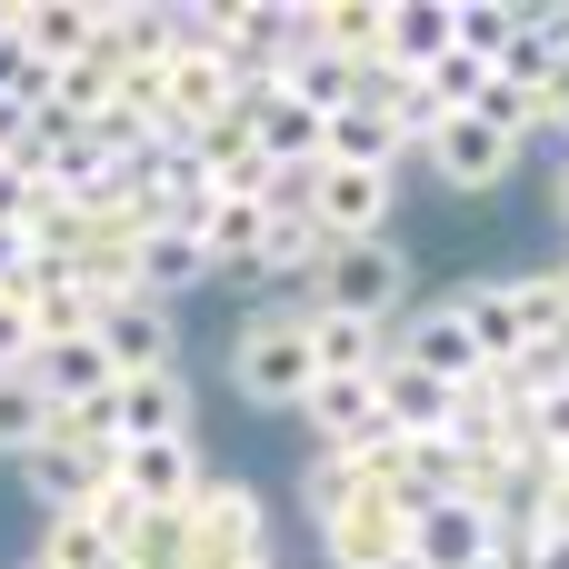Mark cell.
<instances>
[{
    "mask_svg": "<svg viewBox=\"0 0 569 569\" xmlns=\"http://www.w3.org/2000/svg\"><path fill=\"white\" fill-rule=\"evenodd\" d=\"M290 300H300V310H330V320H370V330H390V320H410L420 270H410L400 240H330L320 270H310Z\"/></svg>",
    "mask_w": 569,
    "mask_h": 569,
    "instance_id": "obj_1",
    "label": "cell"
},
{
    "mask_svg": "<svg viewBox=\"0 0 569 569\" xmlns=\"http://www.w3.org/2000/svg\"><path fill=\"white\" fill-rule=\"evenodd\" d=\"M230 400L240 410H300L310 400V330H300V300H250L230 320Z\"/></svg>",
    "mask_w": 569,
    "mask_h": 569,
    "instance_id": "obj_2",
    "label": "cell"
},
{
    "mask_svg": "<svg viewBox=\"0 0 569 569\" xmlns=\"http://www.w3.org/2000/svg\"><path fill=\"white\" fill-rule=\"evenodd\" d=\"M190 540H200V569H280V550H270V500L250 480H230V470L200 480Z\"/></svg>",
    "mask_w": 569,
    "mask_h": 569,
    "instance_id": "obj_3",
    "label": "cell"
},
{
    "mask_svg": "<svg viewBox=\"0 0 569 569\" xmlns=\"http://www.w3.org/2000/svg\"><path fill=\"white\" fill-rule=\"evenodd\" d=\"M390 210H400V170L310 160V230L320 240H390Z\"/></svg>",
    "mask_w": 569,
    "mask_h": 569,
    "instance_id": "obj_4",
    "label": "cell"
},
{
    "mask_svg": "<svg viewBox=\"0 0 569 569\" xmlns=\"http://www.w3.org/2000/svg\"><path fill=\"white\" fill-rule=\"evenodd\" d=\"M420 160H430V180H440V190L480 200V190H500V180L520 170V140H500L480 110H450V120H430V130H420Z\"/></svg>",
    "mask_w": 569,
    "mask_h": 569,
    "instance_id": "obj_5",
    "label": "cell"
},
{
    "mask_svg": "<svg viewBox=\"0 0 569 569\" xmlns=\"http://www.w3.org/2000/svg\"><path fill=\"white\" fill-rule=\"evenodd\" d=\"M90 340H100L110 380H150V370H180V310H160V300H110V310L90 320Z\"/></svg>",
    "mask_w": 569,
    "mask_h": 569,
    "instance_id": "obj_6",
    "label": "cell"
},
{
    "mask_svg": "<svg viewBox=\"0 0 569 569\" xmlns=\"http://www.w3.org/2000/svg\"><path fill=\"white\" fill-rule=\"evenodd\" d=\"M110 480H120L130 510H190L200 480H210V460H200V440H130L110 460Z\"/></svg>",
    "mask_w": 569,
    "mask_h": 569,
    "instance_id": "obj_7",
    "label": "cell"
},
{
    "mask_svg": "<svg viewBox=\"0 0 569 569\" xmlns=\"http://www.w3.org/2000/svg\"><path fill=\"white\" fill-rule=\"evenodd\" d=\"M300 420H310V450H340V460L390 450V420H380V390L370 380H310Z\"/></svg>",
    "mask_w": 569,
    "mask_h": 569,
    "instance_id": "obj_8",
    "label": "cell"
},
{
    "mask_svg": "<svg viewBox=\"0 0 569 569\" xmlns=\"http://www.w3.org/2000/svg\"><path fill=\"white\" fill-rule=\"evenodd\" d=\"M190 240H200L210 280H250V260H260V240H270L260 190H210V200L190 210Z\"/></svg>",
    "mask_w": 569,
    "mask_h": 569,
    "instance_id": "obj_9",
    "label": "cell"
},
{
    "mask_svg": "<svg viewBox=\"0 0 569 569\" xmlns=\"http://www.w3.org/2000/svg\"><path fill=\"white\" fill-rule=\"evenodd\" d=\"M390 360H410V370H430V380H450V390L480 380V350H470V330H460L450 300H420V320H390Z\"/></svg>",
    "mask_w": 569,
    "mask_h": 569,
    "instance_id": "obj_10",
    "label": "cell"
},
{
    "mask_svg": "<svg viewBox=\"0 0 569 569\" xmlns=\"http://www.w3.org/2000/svg\"><path fill=\"white\" fill-rule=\"evenodd\" d=\"M110 430L130 440H200L190 430V370H150V380H110Z\"/></svg>",
    "mask_w": 569,
    "mask_h": 569,
    "instance_id": "obj_11",
    "label": "cell"
},
{
    "mask_svg": "<svg viewBox=\"0 0 569 569\" xmlns=\"http://www.w3.org/2000/svg\"><path fill=\"white\" fill-rule=\"evenodd\" d=\"M110 460H120V450H80V440H60V430H50V440L20 460V480H30V500L60 520V510H90V500L110 490Z\"/></svg>",
    "mask_w": 569,
    "mask_h": 569,
    "instance_id": "obj_12",
    "label": "cell"
},
{
    "mask_svg": "<svg viewBox=\"0 0 569 569\" xmlns=\"http://www.w3.org/2000/svg\"><path fill=\"white\" fill-rule=\"evenodd\" d=\"M10 50L40 60V70H70V60L100 50V10H80V0H20L10 10Z\"/></svg>",
    "mask_w": 569,
    "mask_h": 569,
    "instance_id": "obj_13",
    "label": "cell"
},
{
    "mask_svg": "<svg viewBox=\"0 0 569 569\" xmlns=\"http://www.w3.org/2000/svg\"><path fill=\"white\" fill-rule=\"evenodd\" d=\"M380 420H390V440H450V420H460V390L450 380H430V370H410V360H380Z\"/></svg>",
    "mask_w": 569,
    "mask_h": 569,
    "instance_id": "obj_14",
    "label": "cell"
},
{
    "mask_svg": "<svg viewBox=\"0 0 569 569\" xmlns=\"http://www.w3.org/2000/svg\"><path fill=\"white\" fill-rule=\"evenodd\" d=\"M490 560H500V540L470 500H440L410 520V569H490Z\"/></svg>",
    "mask_w": 569,
    "mask_h": 569,
    "instance_id": "obj_15",
    "label": "cell"
},
{
    "mask_svg": "<svg viewBox=\"0 0 569 569\" xmlns=\"http://www.w3.org/2000/svg\"><path fill=\"white\" fill-rule=\"evenodd\" d=\"M320 160L400 170V160H410V120H400L390 100H350V110H330V130H320Z\"/></svg>",
    "mask_w": 569,
    "mask_h": 569,
    "instance_id": "obj_16",
    "label": "cell"
},
{
    "mask_svg": "<svg viewBox=\"0 0 569 569\" xmlns=\"http://www.w3.org/2000/svg\"><path fill=\"white\" fill-rule=\"evenodd\" d=\"M130 280H140V300H160V310H180L190 290H210V260H200L190 220H170V230H140V260H130Z\"/></svg>",
    "mask_w": 569,
    "mask_h": 569,
    "instance_id": "obj_17",
    "label": "cell"
},
{
    "mask_svg": "<svg viewBox=\"0 0 569 569\" xmlns=\"http://www.w3.org/2000/svg\"><path fill=\"white\" fill-rule=\"evenodd\" d=\"M300 510H310V530H330V520H350V510H390V500H380V470H370V460L310 450V460H300Z\"/></svg>",
    "mask_w": 569,
    "mask_h": 569,
    "instance_id": "obj_18",
    "label": "cell"
},
{
    "mask_svg": "<svg viewBox=\"0 0 569 569\" xmlns=\"http://www.w3.org/2000/svg\"><path fill=\"white\" fill-rule=\"evenodd\" d=\"M380 60L400 80H420L430 60H450V0H380Z\"/></svg>",
    "mask_w": 569,
    "mask_h": 569,
    "instance_id": "obj_19",
    "label": "cell"
},
{
    "mask_svg": "<svg viewBox=\"0 0 569 569\" xmlns=\"http://www.w3.org/2000/svg\"><path fill=\"white\" fill-rule=\"evenodd\" d=\"M300 330H310V380H380V360H390V330H370V320L300 310Z\"/></svg>",
    "mask_w": 569,
    "mask_h": 569,
    "instance_id": "obj_20",
    "label": "cell"
},
{
    "mask_svg": "<svg viewBox=\"0 0 569 569\" xmlns=\"http://www.w3.org/2000/svg\"><path fill=\"white\" fill-rule=\"evenodd\" d=\"M320 560L330 569H410V520L400 510H350L320 530Z\"/></svg>",
    "mask_w": 569,
    "mask_h": 569,
    "instance_id": "obj_21",
    "label": "cell"
},
{
    "mask_svg": "<svg viewBox=\"0 0 569 569\" xmlns=\"http://www.w3.org/2000/svg\"><path fill=\"white\" fill-rule=\"evenodd\" d=\"M450 310H460V330H470V350H480V370H510L530 340H520V320H510V280H470V290H450Z\"/></svg>",
    "mask_w": 569,
    "mask_h": 569,
    "instance_id": "obj_22",
    "label": "cell"
},
{
    "mask_svg": "<svg viewBox=\"0 0 569 569\" xmlns=\"http://www.w3.org/2000/svg\"><path fill=\"white\" fill-rule=\"evenodd\" d=\"M30 390L50 400V410H70V400H100L110 390V360H100V340L80 330V340H40V360H30Z\"/></svg>",
    "mask_w": 569,
    "mask_h": 569,
    "instance_id": "obj_23",
    "label": "cell"
},
{
    "mask_svg": "<svg viewBox=\"0 0 569 569\" xmlns=\"http://www.w3.org/2000/svg\"><path fill=\"white\" fill-rule=\"evenodd\" d=\"M30 569H120V540L90 520V510H60V520H40V550Z\"/></svg>",
    "mask_w": 569,
    "mask_h": 569,
    "instance_id": "obj_24",
    "label": "cell"
},
{
    "mask_svg": "<svg viewBox=\"0 0 569 569\" xmlns=\"http://www.w3.org/2000/svg\"><path fill=\"white\" fill-rule=\"evenodd\" d=\"M510 280V320H520V340L540 350V340H569V280L560 270H500Z\"/></svg>",
    "mask_w": 569,
    "mask_h": 569,
    "instance_id": "obj_25",
    "label": "cell"
},
{
    "mask_svg": "<svg viewBox=\"0 0 569 569\" xmlns=\"http://www.w3.org/2000/svg\"><path fill=\"white\" fill-rule=\"evenodd\" d=\"M40 440H50V400H40L30 370H20V380H0V460H30Z\"/></svg>",
    "mask_w": 569,
    "mask_h": 569,
    "instance_id": "obj_26",
    "label": "cell"
},
{
    "mask_svg": "<svg viewBox=\"0 0 569 569\" xmlns=\"http://www.w3.org/2000/svg\"><path fill=\"white\" fill-rule=\"evenodd\" d=\"M30 360H40V320H30V300L0 290V380H20Z\"/></svg>",
    "mask_w": 569,
    "mask_h": 569,
    "instance_id": "obj_27",
    "label": "cell"
},
{
    "mask_svg": "<svg viewBox=\"0 0 569 569\" xmlns=\"http://www.w3.org/2000/svg\"><path fill=\"white\" fill-rule=\"evenodd\" d=\"M10 280H20V240L0 230V290H10Z\"/></svg>",
    "mask_w": 569,
    "mask_h": 569,
    "instance_id": "obj_28",
    "label": "cell"
},
{
    "mask_svg": "<svg viewBox=\"0 0 569 569\" xmlns=\"http://www.w3.org/2000/svg\"><path fill=\"white\" fill-rule=\"evenodd\" d=\"M550 200H560V220H569V150H560V190H550Z\"/></svg>",
    "mask_w": 569,
    "mask_h": 569,
    "instance_id": "obj_29",
    "label": "cell"
},
{
    "mask_svg": "<svg viewBox=\"0 0 569 569\" xmlns=\"http://www.w3.org/2000/svg\"><path fill=\"white\" fill-rule=\"evenodd\" d=\"M0 50H10V0H0Z\"/></svg>",
    "mask_w": 569,
    "mask_h": 569,
    "instance_id": "obj_30",
    "label": "cell"
},
{
    "mask_svg": "<svg viewBox=\"0 0 569 569\" xmlns=\"http://www.w3.org/2000/svg\"><path fill=\"white\" fill-rule=\"evenodd\" d=\"M560 280H569V260H560Z\"/></svg>",
    "mask_w": 569,
    "mask_h": 569,
    "instance_id": "obj_31",
    "label": "cell"
},
{
    "mask_svg": "<svg viewBox=\"0 0 569 569\" xmlns=\"http://www.w3.org/2000/svg\"><path fill=\"white\" fill-rule=\"evenodd\" d=\"M20 569H30V560H20Z\"/></svg>",
    "mask_w": 569,
    "mask_h": 569,
    "instance_id": "obj_32",
    "label": "cell"
}]
</instances>
